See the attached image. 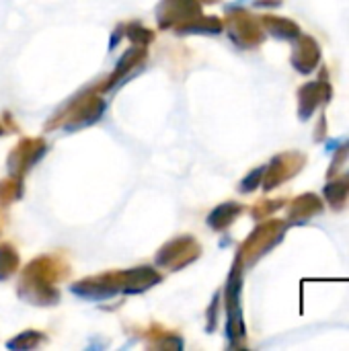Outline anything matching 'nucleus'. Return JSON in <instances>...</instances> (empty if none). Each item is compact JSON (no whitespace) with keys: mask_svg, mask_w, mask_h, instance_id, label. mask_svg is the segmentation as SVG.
I'll return each mask as SVG.
<instances>
[]
</instances>
